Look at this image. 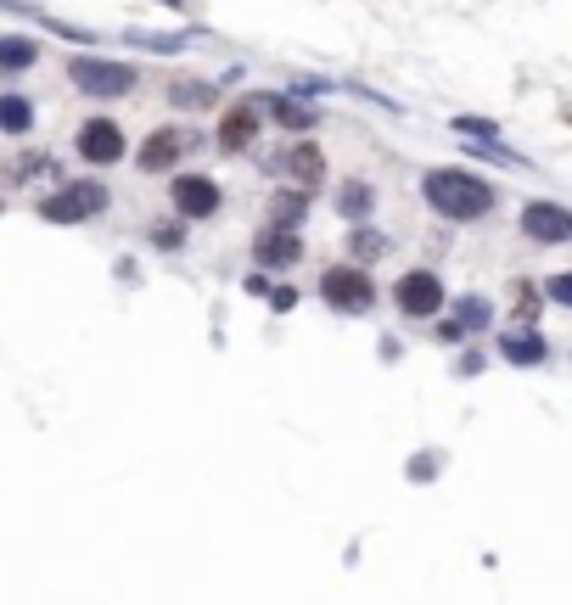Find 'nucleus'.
Instances as JSON below:
<instances>
[{
  "label": "nucleus",
  "mask_w": 572,
  "mask_h": 605,
  "mask_svg": "<svg viewBox=\"0 0 572 605\" xmlns=\"http://www.w3.org/2000/svg\"><path fill=\"white\" fill-rule=\"evenodd\" d=\"M421 197L432 202V213H444V219H483V213L494 208L488 180H477V174H466V169H432L427 180H421Z\"/></svg>",
  "instance_id": "f257e3e1"
},
{
  "label": "nucleus",
  "mask_w": 572,
  "mask_h": 605,
  "mask_svg": "<svg viewBox=\"0 0 572 605\" xmlns=\"http://www.w3.org/2000/svg\"><path fill=\"white\" fill-rule=\"evenodd\" d=\"M68 85H79L85 96H124V90H135V68L129 62H107V57H73Z\"/></svg>",
  "instance_id": "f03ea898"
},
{
  "label": "nucleus",
  "mask_w": 572,
  "mask_h": 605,
  "mask_svg": "<svg viewBox=\"0 0 572 605\" xmlns=\"http://www.w3.org/2000/svg\"><path fill=\"white\" fill-rule=\"evenodd\" d=\"M101 208H107V185H96V180L62 185V191H51V197L40 202V213L51 225H79V219H96Z\"/></svg>",
  "instance_id": "7ed1b4c3"
},
{
  "label": "nucleus",
  "mask_w": 572,
  "mask_h": 605,
  "mask_svg": "<svg viewBox=\"0 0 572 605\" xmlns=\"http://www.w3.org/2000/svg\"><path fill=\"white\" fill-rule=\"evenodd\" d=\"M320 297H326L331 309L365 314V309L376 303V286H371V275H365V269L337 264V269H326V275H320Z\"/></svg>",
  "instance_id": "20e7f679"
},
{
  "label": "nucleus",
  "mask_w": 572,
  "mask_h": 605,
  "mask_svg": "<svg viewBox=\"0 0 572 605\" xmlns=\"http://www.w3.org/2000/svg\"><path fill=\"white\" fill-rule=\"evenodd\" d=\"M393 303H399L410 320H427V314L444 309V281H438L432 269H410V275L393 286Z\"/></svg>",
  "instance_id": "39448f33"
},
{
  "label": "nucleus",
  "mask_w": 572,
  "mask_h": 605,
  "mask_svg": "<svg viewBox=\"0 0 572 605\" xmlns=\"http://www.w3.org/2000/svg\"><path fill=\"white\" fill-rule=\"evenodd\" d=\"M522 236L539 241V247H561V241H572V213L561 202H528L522 208Z\"/></svg>",
  "instance_id": "423d86ee"
},
{
  "label": "nucleus",
  "mask_w": 572,
  "mask_h": 605,
  "mask_svg": "<svg viewBox=\"0 0 572 605\" xmlns=\"http://www.w3.org/2000/svg\"><path fill=\"white\" fill-rule=\"evenodd\" d=\"M129 146H124V129L113 124V118H90L85 129H79V157L85 163H118Z\"/></svg>",
  "instance_id": "0eeeda50"
},
{
  "label": "nucleus",
  "mask_w": 572,
  "mask_h": 605,
  "mask_svg": "<svg viewBox=\"0 0 572 605\" xmlns=\"http://www.w3.org/2000/svg\"><path fill=\"white\" fill-rule=\"evenodd\" d=\"M174 208L186 213V219H214L219 213V185L202 180V174H180V180H174Z\"/></svg>",
  "instance_id": "6e6552de"
},
{
  "label": "nucleus",
  "mask_w": 572,
  "mask_h": 605,
  "mask_svg": "<svg viewBox=\"0 0 572 605\" xmlns=\"http://www.w3.org/2000/svg\"><path fill=\"white\" fill-rule=\"evenodd\" d=\"M258 107H270V101H242V107H230L219 118V146L225 152H247L258 141Z\"/></svg>",
  "instance_id": "1a4fd4ad"
},
{
  "label": "nucleus",
  "mask_w": 572,
  "mask_h": 605,
  "mask_svg": "<svg viewBox=\"0 0 572 605\" xmlns=\"http://www.w3.org/2000/svg\"><path fill=\"white\" fill-rule=\"evenodd\" d=\"M253 258H258V269H292L303 258V236L298 230H270V236L253 241Z\"/></svg>",
  "instance_id": "9d476101"
},
{
  "label": "nucleus",
  "mask_w": 572,
  "mask_h": 605,
  "mask_svg": "<svg viewBox=\"0 0 572 605\" xmlns=\"http://www.w3.org/2000/svg\"><path fill=\"white\" fill-rule=\"evenodd\" d=\"M180 146H186V135H180V129H158V135L141 146V157H135V163H141L146 174H163L174 157H180Z\"/></svg>",
  "instance_id": "9b49d317"
},
{
  "label": "nucleus",
  "mask_w": 572,
  "mask_h": 605,
  "mask_svg": "<svg viewBox=\"0 0 572 605\" xmlns=\"http://www.w3.org/2000/svg\"><path fill=\"white\" fill-rule=\"evenodd\" d=\"M281 163H286V174H292V180H298L303 191H309V185H320V174H326V157H320V146H309V141L292 146V152H286Z\"/></svg>",
  "instance_id": "f8f14e48"
},
{
  "label": "nucleus",
  "mask_w": 572,
  "mask_h": 605,
  "mask_svg": "<svg viewBox=\"0 0 572 605\" xmlns=\"http://www.w3.org/2000/svg\"><path fill=\"white\" fill-rule=\"evenodd\" d=\"M34 62H40V45L34 40H23V34H6L0 40V68L6 73H29Z\"/></svg>",
  "instance_id": "ddd939ff"
},
{
  "label": "nucleus",
  "mask_w": 572,
  "mask_h": 605,
  "mask_svg": "<svg viewBox=\"0 0 572 605\" xmlns=\"http://www.w3.org/2000/svg\"><path fill=\"white\" fill-rule=\"evenodd\" d=\"M0 129H6V135L34 129V101L29 96H0Z\"/></svg>",
  "instance_id": "4468645a"
},
{
  "label": "nucleus",
  "mask_w": 572,
  "mask_h": 605,
  "mask_svg": "<svg viewBox=\"0 0 572 605\" xmlns=\"http://www.w3.org/2000/svg\"><path fill=\"white\" fill-rule=\"evenodd\" d=\"M348 253H354V269L359 264H376V258L387 253V236H382V230H371V225H359L354 236H348Z\"/></svg>",
  "instance_id": "2eb2a0df"
},
{
  "label": "nucleus",
  "mask_w": 572,
  "mask_h": 605,
  "mask_svg": "<svg viewBox=\"0 0 572 605\" xmlns=\"http://www.w3.org/2000/svg\"><path fill=\"white\" fill-rule=\"evenodd\" d=\"M371 208H376V191L365 180H348L343 197H337V213H343V219H365Z\"/></svg>",
  "instance_id": "dca6fc26"
},
{
  "label": "nucleus",
  "mask_w": 572,
  "mask_h": 605,
  "mask_svg": "<svg viewBox=\"0 0 572 605\" xmlns=\"http://www.w3.org/2000/svg\"><path fill=\"white\" fill-rule=\"evenodd\" d=\"M303 213H309V197H303V191H281V197L270 202V225L275 230H292Z\"/></svg>",
  "instance_id": "f3484780"
},
{
  "label": "nucleus",
  "mask_w": 572,
  "mask_h": 605,
  "mask_svg": "<svg viewBox=\"0 0 572 605\" xmlns=\"http://www.w3.org/2000/svg\"><path fill=\"white\" fill-rule=\"evenodd\" d=\"M500 353L511 359V365H544V353H550V348H544V337H533V331H528V337H505Z\"/></svg>",
  "instance_id": "a211bd4d"
},
{
  "label": "nucleus",
  "mask_w": 572,
  "mask_h": 605,
  "mask_svg": "<svg viewBox=\"0 0 572 605\" xmlns=\"http://www.w3.org/2000/svg\"><path fill=\"white\" fill-rule=\"evenodd\" d=\"M169 101H180V107H214V85H202V79H169Z\"/></svg>",
  "instance_id": "6ab92c4d"
},
{
  "label": "nucleus",
  "mask_w": 572,
  "mask_h": 605,
  "mask_svg": "<svg viewBox=\"0 0 572 605\" xmlns=\"http://www.w3.org/2000/svg\"><path fill=\"white\" fill-rule=\"evenodd\" d=\"M275 107V118H281L286 129H309L315 124V107H298V101H270Z\"/></svg>",
  "instance_id": "aec40b11"
},
{
  "label": "nucleus",
  "mask_w": 572,
  "mask_h": 605,
  "mask_svg": "<svg viewBox=\"0 0 572 605\" xmlns=\"http://www.w3.org/2000/svg\"><path fill=\"white\" fill-rule=\"evenodd\" d=\"M455 325H460V337H466V331H477V325H488V303H483V297H466V303H460V314H455Z\"/></svg>",
  "instance_id": "412c9836"
},
{
  "label": "nucleus",
  "mask_w": 572,
  "mask_h": 605,
  "mask_svg": "<svg viewBox=\"0 0 572 605\" xmlns=\"http://www.w3.org/2000/svg\"><path fill=\"white\" fill-rule=\"evenodd\" d=\"M152 247H163V253H180V247H186V230H180V225H152Z\"/></svg>",
  "instance_id": "4be33fe9"
},
{
  "label": "nucleus",
  "mask_w": 572,
  "mask_h": 605,
  "mask_svg": "<svg viewBox=\"0 0 572 605\" xmlns=\"http://www.w3.org/2000/svg\"><path fill=\"white\" fill-rule=\"evenodd\" d=\"M135 45H146V51H180V40L174 34H129Z\"/></svg>",
  "instance_id": "5701e85b"
},
{
  "label": "nucleus",
  "mask_w": 572,
  "mask_h": 605,
  "mask_svg": "<svg viewBox=\"0 0 572 605\" xmlns=\"http://www.w3.org/2000/svg\"><path fill=\"white\" fill-rule=\"evenodd\" d=\"M533 314H539V297H533V292H528V281H522V292H516V320L528 325Z\"/></svg>",
  "instance_id": "b1692460"
},
{
  "label": "nucleus",
  "mask_w": 572,
  "mask_h": 605,
  "mask_svg": "<svg viewBox=\"0 0 572 605\" xmlns=\"http://www.w3.org/2000/svg\"><path fill=\"white\" fill-rule=\"evenodd\" d=\"M550 303H572V275H550Z\"/></svg>",
  "instance_id": "393cba45"
},
{
  "label": "nucleus",
  "mask_w": 572,
  "mask_h": 605,
  "mask_svg": "<svg viewBox=\"0 0 572 605\" xmlns=\"http://www.w3.org/2000/svg\"><path fill=\"white\" fill-rule=\"evenodd\" d=\"M438 465H444V460H432V454H421V460L410 465V477H415V482H427L432 471H438Z\"/></svg>",
  "instance_id": "a878e982"
},
{
  "label": "nucleus",
  "mask_w": 572,
  "mask_h": 605,
  "mask_svg": "<svg viewBox=\"0 0 572 605\" xmlns=\"http://www.w3.org/2000/svg\"><path fill=\"white\" fill-rule=\"evenodd\" d=\"M270 303H275V309H292V303H298V292H292V286H275V292H270Z\"/></svg>",
  "instance_id": "bb28decb"
},
{
  "label": "nucleus",
  "mask_w": 572,
  "mask_h": 605,
  "mask_svg": "<svg viewBox=\"0 0 572 605\" xmlns=\"http://www.w3.org/2000/svg\"><path fill=\"white\" fill-rule=\"evenodd\" d=\"M460 129L466 135H494V124H483V118H460Z\"/></svg>",
  "instance_id": "cd10ccee"
}]
</instances>
